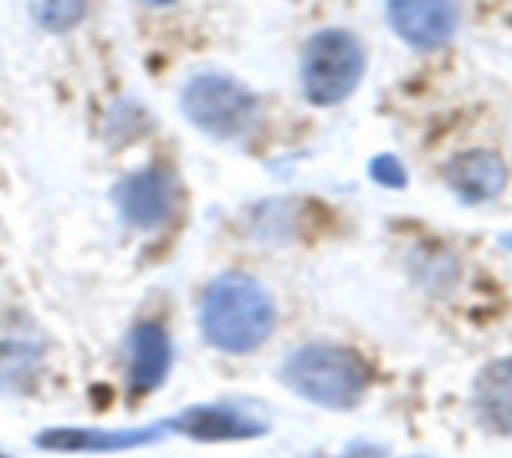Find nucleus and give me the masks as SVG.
<instances>
[{
	"label": "nucleus",
	"mask_w": 512,
	"mask_h": 458,
	"mask_svg": "<svg viewBox=\"0 0 512 458\" xmlns=\"http://www.w3.org/2000/svg\"><path fill=\"white\" fill-rule=\"evenodd\" d=\"M387 12L393 30L423 51L447 45L459 27L456 0H387Z\"/></svg>",
	"instance_id": "6"
},
{
	"label": "nucleus",
	"mask_w": 512,
	"mask_h": 458,
	"mask_svg": "<svg viewBox=\"0 0 512 458\" xmlns=\"http://www.w3.org/2000/svg\"><path fill=\"white\" fill-rule=\"evenodd\" d=\"M144 3H156V6H162V3H171V0H144Z\"/></svg>",
	"instance_id": "15"
},
{
	"label": "nucleus",
	"mask_w": 512,
	"mask_h": 458,
	"mask_svg": "<svg viewBox=\"0 0 512 458\" xmlns=\"http://www.w3.org/2000/svg\"><path fill=\"white\" fill-rule=\"evenodd\" d=\"M501 243H504L507 249H512V234H504V237H501Z\"/></svg>",
	"instance_id": "14"
},
{
	"label": "nucleus",
	"mask_w": 512,
	"mask_h": 458,
	"mask_svg": "<svg viewBox=\"0 0 512 458\" xmlns=\"http://www.w3.org/2000/svg\"><path fill=\"white\" fill-rule=\"evenodd\" d=\"M171 432L168 423L132 426V429H87V426H57L36 435L39 450L51 453H126L138 447H150Z\"/></svg>",
	"instance_id": "5"
},
{
	"label": "nucleus",
	"mask_w": 512,
	"mask_h": 458,
	"mask_svg": "<svg viewBox=\"0 0 512 458\" xmlns=\"http://www.w3.org/2000/svg\"><path fill=\"white\" fill-rule=\"evenodd\" d=\"M0 458H9V456H6V453H0Z\"/></svg>",
	"instance_id": "16"
},
{
	"label": "nucleus",
	"mask_w": 512,
	"mask_h": 458,
	"mask_svg": "<svg viewBox=\"0 0 512 458\" xmlns=\"http://www.w3.org/2000/svg\"><path fill=\"white\" fill-rule=\"evenodd\" d=\"M282 384L318 408L351 411L372 387V366L351 348L306 345L282 363Z\"/></svg>",
	"instance_id": "2"
},
{
	"label": "nucleus",
	"mask_w": 512,
	"mask_h": 458,
	"mask_svg": "<svg viewBox=\"0 0 512 458\" xmlns=\"http://www.w3.org/2000/svg\"><path fill=\"white\" fill-rule=\"evenodd\" d=\"M366 72V51L348 30H318L303 51V90L312 105L345 102Z\"/></svg>",
	"instance_id": "3"
},
{
	"label": "nucleus",
	"mask_w": 512,
	"mask_h": 458,
	"mask_svg": "<svg viewBox=\"0 0 512 458\" xmlns=\"http://www.w3.org/2000/svg\"><path fill=\"white\" fill-rule=\"evenodd\" d=\"M444 177L462 201L483 204L504 192L507 165L489 150H468L444 168Z\"/></svg>",
	"instance_id": "9"
},
{
	"label": "nucleus",
	"mask_w": 512,
	"mask_h": 458,
	"mask_svg": "<svg viewBox=\"0 0 512 458\" xmlns=\"http://www.w3.org/2000/svg\"><path fill=\"white\" fill-rule=\"evenodd\" d=\"M369 174H372L375 183H381L387 189H405L408 186V171L402 168V162L396 156H387V153H381V156L372 159Z\"/></svg>",
	"instance_id": "13"
},
{
	"label": "nucleus",
	"mask_w": 512,
	"mask_h": 458,
	"mask_svg": "<svg viewBox=\"0 0 512 458\" xmlns=\"http://www.w3.org/2000/svg\"><path fill=\"white\" fill-rule=\"evenodd\" d=\"M276 327V306L270 291L243 273L213 279L201 297L204 339L225 354H252Z\"/></svg>",
	"instance_id": "1"
},
{
	"label": "nucleus",
	"mask_w": 512,
	"mask_h": 458,
	"mask_svg": "<svg viewBox=\"0 0 512 458\" xmlns=\"http://www.w3.org/2000/svg\"><path fill=\"white\" fill-rule=\"evenodd\" d=\"M183 111L213 138H240L255 120L258 99L231 75L201 72L183 90Z\"/></svg>",
	"instance_id": "4"
},
{
	"label": "nucleus",
	"mask_w": 512,
	"mask_h": 458,
	"mask_svg": "<svg viewBox=\"0 0 512 458\" xmlns=\"http://www.w3.org/2000/svg\"><path fill=\"white\" fill-rule=\"evenodd\" d=\"M87 12V0H33V18L51 33L75 27Z\"/></svg>",
	"instance_id": "12"
},
{
	"label": "nucleus",
	"mask_w": 512,
	"mask_h": 458,
	"mask_svg": "<svg viewBox=\"0 0 512 458\" xmlns=\"http://www.w3.org/2000/svg\"><path fill=\"white\" fill-rule=\"evenodd\" d=\"M474 408L489 429L512 435V357L492 360L480 372L474 384Z\"/></svg>",
	"instance_id": "11"
},
{
	"label": "nucleus",
	"mask_w": 512,
	"mask_h": 458,
	"mask_svg": "<svg viewBox=\"0 0 512 458\" xmlns=\"http://www.w3.org/2000/svg\"><path fill=\"white\" fill-rule=\"evenodd\" d=\"M171 369V342L159 324H138L129 333V387L132 393H150L162 387Z\"/></svg>",
	"instance_id": "10"
},
{
	"label": "nucleus",
	"mask_w": 512,
	"mask_h": 458,
	"mask_svg": "<svg viewBox=\"0 0 512 458\" xmlns=\"http://www.w3.org/2000/svg\"><path fill=\"white\" fill-rule=\"evenodd\" d=\"M171 432H180L204 444H222V441L261 438L267 435V423L234 405H195L171 420Z\"/></svg>",
	"instance_id": "8"
},
{
	"label": "nucleus",
	"mask_w": 512,
	"mask_h": 458,
	"mask_svg": "<svg viewBox=\"0 0 512 458\" xmlns=\"http://www.w3.org/2000/svg\"><path fill=\"white\" fill-rule=\"evenodd\" d=\"M114 201L120 207V216L141 231L159 228L174 207V183L171 174L159 165L135 171L114 189Z\"/></svg>",
	"instance_id": "7"
}]
</instances>
